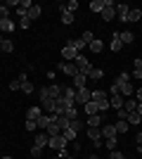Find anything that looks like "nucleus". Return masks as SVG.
Returning a JSON list of instances; mask_svg holds the SVG:
<instances>
[{"mask_svg":"<svg viewBox=\"0 0 142 159\" xmlns=\"http://www.w3.org/2000/svg\"><path fill=\"white\" fill-rule=\"evenodd\" d=\"M116 17V2L111 0H104V10H102V19L104 21H111Z\"/></svg>","mask_w":142,"mask_h":159,"instance_id":"f257e3e1","label":"nucleus"},{"mask_svg":"<svg viewBox=\"0 0 142 159\" xmlns=\"http://www.w3.org/2000/svg\"><path fill=\"white\" fill-rule=\"evenodd\" d=\"M50 116H52V124L59 128V131H67L69 128V119L64 116V114H50Z\"/></svg>","mask_w":142,"mask_h":159,"instance_id":"f03ea898","label":"nucleus"},{"mask_svg":"<svg viewBox=\"0 0 142 159\" xmlns=\"http://www.w3.org/2000/svg\"><path fill=\"white\" fill-rule=\"evenodd\" d=\"M47 147H52V150H62V147H67V140H64V135H52V138L47 140Z\"/></svg>","mask_w":142,"mask_h":159,"instance_id":"7ed1b4c3","label":"nucleus"},{"mask_svg":"<svg viewBox=\"0 0 142 159\" xmlns=\"http://www.w3.org/2000/svg\"><path fill=\"white\" fill-rule=\"evenodd\" d=\"M118 93H121V98L126 100V98H133L135 95V88H133V83H118Z\"/></svg>","mask_w":142,"mask_h":159,"instance_id":"20e7f679","label":"nucleus"},{"mask_svg":"<svg viewBox=\"0 0 142 159\" xmlns=\"http://www.w3.org/2000/svg\"><path fill=\"white\" fill-rule=\"evenodd\" d=\"M59 71L74 79L76 74H78V69H76V64H74V62H62V64H59Z\"/></svg>","mask_w":142,"mask_h":159,"instance_id":"39448f33","label":"nucleus"},{"mask_svg":"<svg viewBox=\"0 0 142 159\" xmlns=\"http://www.w3.org/2000/svg\"><path fill=\"white\" fill-rule=\"evenodd\" d=\"M62 57H64V62H74L76 57H78V52H76L74 48H71V45L67 43V45L62 48Z\"/></svg>","mask_w":142,"mask_h":159,"instance_id":"423d86ee","label":"nucleus"},{"mask_svg":"<svg viewBox=\"0 0 142 159\" xmlns=\"http://www.w3.org/2000/svg\"><path fill=\"white\" fill-rule=\"evenodd\" d=\"M90 100H93V90H88V88H81V90H78V95H76V102L85 105V102H90Z\"/></svg>","mask_w":142,"mask_h":159,"instance_id":"0eeeda50","label":"nucleus"},{"mask_svg":"<svg viewBox=\"0 0 142 159\" xmlns=\"http://www.w3.org/2000/svg\"><path fill=\"white\" fill-rule=\"evenodd\" d=\"M41 116H43V107H38V105L28 107V112H26V119H31V121H38Z\"/></svg>","mask_w":142,"mask_h":159,"instance_id":"6e6552de","label":"nucleus"},{"mask_svg":"<svg viewBox=\"0 0 142 159\" xmlns=\"http://www.w3.org/2000/svg\"><path fill=\"white\" fill-rule=\"evenodd\" d=\"M100 131H102V138H104V140L116 138V135H118V133H116V126H114V124H107V126H102Z\"/></svg>","mask_w":142,"mask_h":159,"instance_id":"1a4fd4ad","label":"nucleus"},{"mask_svg":"<svg viewBox=\"0 0 142 159\" xmlns=\"http://www.w3.org/2000/svg\"><path fill=\"white\" fill-rule=\"evenodd\" d=\"M74 88H76V90L88 88V76H85V74H76V76H74Z\"/></svg>","mask_w":142,"mask_h":159,"instance_id":"9d476101","label":"nucleus"},{"mask_svg":"<svg viewBox=\"0 0 142 159\" xmlns=\"http://www.w3.org/2000/svg\"><path fill=\"white\" fill-rule=\"evenodd\" d=\"M47 140H50V135H47L45 131H41V133H36L33 145H38V147H47Z\"/></svg>","mask_w":142,"mask_h":159,"instance_id":"9b49d317","label":"nucleus"},{"mask_svg":"<svg viewBox=\"0 0 142 159\" xmlns=\"http://www.w3.org/2000/svg\"><path fill=\"white\" fill-rule=\"evenodd\" d=\"M76 95H78L76 88H64V90H62V98L69 100V102H74V105H76Z\"/></svg>","mask_w":142,"mask_h":159,"instance_id":"f8f14e48","label":"nucleus"},{"mask_svg":"<svg viewBox=\"0 0 142 159\" xmlns=\"http://www.w3.org/2000/svg\"><path fill=\"white\" fill-rule=\"evenodd\" d=\"M83 109H85V114H88V116L100 114V107H97V102H93V100H90V102H85V105H83Z\"/></svg>","mask_w":142,"mask_h":159,"instance_id":"ddd939ff","label":"nucleus"},{"mask_svg":"<svg viewBox=\"0 0 142 159\" xmlns=\"http://www.w3.org/2000/svg\"><path fill=\"white\" fill-rule=\"evenodd\" d=\"M123 109H126V112H135V109H137V100H133V98H126V100H123Z\"/></svg>","mask_w":142,"mask_h":159,"instance_id":"4468645a","label":"nucleus"},{"mask_svg":"<svg viewBox=\"0 0 142 159\" xmlns=\"http://www.w3.org/2000/svg\"><path fill=\"white\" fill-rule=\"evenodd\" d=\"M41 14H43V7H41V5H31V10H28V14H26V17H28L31 21H33V19H38Z\"/></svg>","mask_w":142,"mask_h":159,"instance_id":"2eb2a0df","label":"nucleus"},{"mask_svg":"<svg viewBox=\"0 0 142 159\" xmlns=\"http://www.w3.org/2000/svg\"><path fill=\"white\" fill-rule=\"evenodd\" d=\"M36 124H38V128H41V131H45V128L52 124V116H50V114H43V116L36 121Z\"/></svg>","mask_w":142,"mask_h":159,"instance_id":"dca6fc26","label":"nucleus"},{"mask_svg":"<svg viewBox=\"0 0 142 159\" xmlns=\"http://www.w3.org/2000/svg\"><path fill=\"white\" fill-rule=\"evenodd\" d=\"M64 116H67L69 121H74V119H78V109H76V105H69L67 109H64Z\"/></svg>","mask_w":142,"mask_h":159,"instance_id":"f3484780","label":"nucleus"},{"mask_svg":"<svg viewBox=\"0 0 142 159\" xmlns=\"http://www.w3.org/2000/svg\"><path fill=\"white\" fill-rule=\"evenodd\" d=\"M109 105L114 107V109H121V107H123V98H121V93L111 95V98H109Z\"/></svg>","mask_w":142,"mask_h":159,"instance_id":"a211bd4d","label":"nucleus"},{"mask_svg":"<svg viewBox=\"0 0 142 159\" xmlns=\"http://www.w3.org/2000/svg\"><path fill=\"white\" fill-rule=\"evenodd\" d=\"M0 31L12 33V31H14V21H12V19H0Z\"/></svg>","mask_w":142,"mask_h":159,"instance_id":"6ab92c4d","label":"nucleus"},{"mask_svg":"<svg viewBox=\"0 0 142 159\" xmlns=\"http://www.w3.org/2000/svg\"><path fill=\"white\" fill-rule=\"evenodd\" d=\"M140 19H142V10H140V7H130L128 21H140Z\"/></svg>","mask_w":142,"mask_h":159,"instance_id":"aec40b11","label":"nucleus"},{"mask_svg":"<svg viewBox=\"0 0 142 159\" xmlns=\"http://www.w3.org/2000/svg\"><path fill=\"white\" fill-rule=\"evenodd\" d=\"M121 48H123L121 38H118V33H114V38H111V45H109V50H111V52H118Z\"/></svg>","mask_w":142,"mask_h":159,"instance_id":"412c9836","label":"nucleus"},{"mask_svg":"<svg viewBox=\"0 0 142 159\" xmlns=\"http://www.w3.org/2000/svg\"><path fill=\"white\" fill-rule=\"evenodd\" d=\"M128 12H130V7H128V5H116V14H118L123 21H128Z\"/></svg>","mask_w":142,"mask_h":159,"instance_id":"4be33fe9","label":"nucleus"},{"mask_svg":"<svg viewBox=\"0 0 142 159\" xmlns=\"http://www.w3.org/2000/svg\"><path fill=\"white\" fill-rule=\"evenodd\" d=\"M102 76H104V71H102L100 66H93V69H90V74H88V79H90V81H100Z\"/></svg>","mask_w":142,"mask_h":159,"instance_id":"5701e85b","label":"nucleus"},{"mask_svg":"<svg viewBox=\"0 0 142 159\" xmlns=\"http://www.w3.org/2000/svg\"><path fill=\"white\" fill-rule=\"evenodd\" d=\"M100 124H102V116H100V114L88 116V128H100Z\"/></svg>","mask_w":142,"mask_h":159,"instance_id":"b1692460","label":"nucleus"},{"mask_svg":"<svg viewBox=\"0 0 142 159\" xmlns=\"http://www.w3.org/2000/svg\"><path fill=\"white\" fill-rule=\"evenodd\" d=\"M102 10H104V0H93V2H90V12L102 14Z\"/></svg>","mask_w":142,"mask_h":159,"instance_id":"393cba45","label":"nucleus"},{"mask_svg":"<svg viewBox=\"0 0 142 159\" xmlns=\"http://www.w3.org/2000/svg\"><path fill=\"white\" fill-rule=\"evenodd\" d=\"M118 38H121V43H123V45H130V43L135 40V36H133L130 31H123V33H118Z\"/></svg>","mask_w":142,"mask_h":159,"instance_id":"a878e982","label":"nucleus"},{"mask_svg":"<svg viewBox=\"0 0 142 159\" xmlns=\"http://www.w3.org/2000/svg\"><path fill=\"white\" fill-rule=\"evenodd\" d=\"M114 126H116V133H128V126H130V124H128L126 119H118Z\"/></svg>","mask_w":142,"mask_h":159,"instance_id":"bb28decb","label":"nucleus"},{"mask_svg":"<svg viewBox=\"0 0 142 159\" xmlns=\"http://www.w3.org/2000/svg\"><path fill=\"white\" fill-rule=\"evenodd\" d=\"M104 100H109V95L104 90H93V102H104Z\"/></svg>","mask_w":142,"mask_h":159,"instance_id":"cd10ccee","label":"nucleus"},{"mask_svg":"<svg viewBox=\"0 0 142 159\" xmlns=\"http://www.w3.org/2000/svg\"><path fill=\"white\" fill-rule=\"evenodd\" d=\"M88 138L93 140V143H97V140H102V131L100 128H88Z\"/></svg>","mask_w":142,"mask_h":159,"instance_id":"c85d7f7f","label":"nucleus"},{"mask_svg":"<svg viewBox=\"0 0 142 159\" xmlns=\"http://www.w3.org/2000/svg\"><path fill=\"white\" fill-rule=\"evenodd\" d=\"M74 19H76L74 12H69V10H64V12H62V24H67V26H69V24H74Z\"/></svg>","mask_w":142,"mask_h":159,"instance_id":"c756f323","label":"nucleus"},{"mask_svg":"<svg viewBox=\"0 0 142 159\" xmlns=\"http://www.w3.org/2000/svg\"><path fill=\"white\" fill-rule=\"evenodd\" d=\"M69 45L74 48V50H76L78 55H81V50H83V48H88V45H85V43H83L81 38H76V40H69Z\"/></svg>","mask_w":142,"mask_h":159,"instance_id":"7c9ffc66","label":"nucleus"},{"mask_svg":"<svg viewBox=\"0 0 142 159\" xmlns=\"http://www.w3.org/2000/svg\"><path fill=\"white\" fill-rule=\"evenodd\" d=\"M88 48H90V52H102V50H104V43L95 38V40H93V43H90Z\"/></svg>","mask_w":142,"mask_h":159,"instance_id":"2f4dec72","label":"nucleus"},{"mask_svg":"<svg viewBox=\"0 0 142 159\" xmlns=\"http://www.w3.org/2000/svg\"><path fill=\"white\" fill-rule=\"evenodd\" d=\"M47 88H50V95H52L54 100H57V98H62V90H64V88H62V86H57V83H52V86H47Z\"/></svg>","mask_w":142,"mask_h":159,"instance_id":"473e14b6","label":"nucleus"},{"mask_svg":"<svg viewBox=\"0 0 142 159\" xmlns=\"http://www.w3.org/2000/svg\"><path fill=\"white\" fill-rule=\"evenodd\" d=\"M128 124H133V126H137V124H142V116L137 112H130L128 114Z\"/></svg>","mask_w":142,"mask_h":159,"instance_id":"72a5a7b5","label":"nucleus"},{"mask_svg":"<svg viewBox=\"0 0 142 159\" xmlns=\"http://www.w3.org/2000/svg\"><path fill=\"white\" fill-rule=\"evenodd\" d=\"M81 40H83V43H85V45H90V43H93V40H95V36H93V31H83V36H81Z\"/></svg>","mask_w":142,"mask_h":159,"instance_id":"f704fd0d","label":"nucleus"},{"mask_svg":"<svg viewBox=\"0 0 142 159\" xmlns=\"http://www.w3.org/2000/svg\"><path fill=\"white\" fill-rule=\"evenodd\" d=\"M62 135H64V140L69 143V140H76V135H78V133L71 131V128H67V131H62Z\"/></svg>","mask_w":142,"mask_h":159,"instance_id":"c9c22d12","label":"nucleus"},{"mask_svg":"<svg viewBox=\"0 0 142 159\" xmlns=\"http://www.w3.org/2000/svg\"><path fill=\"white\" fill-rule=\"evenodd\" d=\"M69 128H71V131H76V133H78V131H81V128H83V121H78V119L69 121Z\"/></svg>","mask_w":142,"mask_h":159,"instance_id":"e433bc0d","label":"nucleus"},{"mask_svg":"<svg viewBox=\"0 0 142 159\" xmlns=\"http://www.w3.org/2000/svg\"><path fill=\"white\" fill-rule=\"evenodd\" d=\"M45 133H47V135H50V138H52V135H59L62 131H59V128H57V126H54V124H50V126L45 128Z\"/></svg>","mask_w":142,"mask_h":159,"instance_id":"4c0bfd02","label":"nucleus"},{"mask_svg":"<svg viewBox=\"0 0 142 159\" xmlns=\"http://www.w3.org/2000/svg\"><path fill=\"white\" fill-rule=\"evenodd\" d=\"M0 48H2V52H12L14 43H12V40H2V45H0Z\"/></svg>","mask_w":142,"mask_h":159,"instance_id":"58836bf2","label":"nucleus"},{"mask_svg":"<svg viewBox=\"0 0 142 159\" xmlns=\"http://www.w3.org/2000/svg\"><path fill=\"white\" fill-rule=\"evenodd\" d=\"M41 154H43V147H38V145L31 147V157L33 159H41Z\"/></svg>","mask_w":142,"mask_h":159,"instance_id":"ea45409f","label":"nucleus"},{"mask_svg":"<svg viewBox=\"0 0 142 159\" xmlns=\"http://www.w3.org/2000/svg\"><path fill=\"white\" fill-rule=\"evenodd\" d=\"M0 19H10V7L0 5Z\"/></svg>","mask_w":142,"mask_h":159,"instance_id":"a19ab883","label":"nucleus"},{"mask_svg":"<svg viewBox=\"0 0 142 159\" xmlns=\"http://www.w3.org/2000/svg\"><path fill=\"white\" fill-rule=\"evenodd\" d=\"M116 143H118L116 138H109V140H104V145H107V150H109V152H111V150H116Z\"/></svg>","mask_w":142,"mask_h":159,"instance_id":"79ce46f5","label":"nucleus"},{"mask_svg":"<svg viewBox=\"0 0 142 159\" xmlns=\"http://www.w3.org/2000/svg\"><path fill=\"white\" fill-rule=\"evenodd\" d=\"M128 81H130V76L123 71V74H118V79H116V86H118V83H128Z\"/></svg>","mask_w":142,"mask_h":159,"instance_id":"37998d69","label":"nucleus"},{"mask_svg":"<svg viewBox=\"0 0 142 159\" xmlns=\"http://www.w3.org/2000/svg\"><path fill=\"white\" fill-rule=\"evenodd\" d=\"M21 90H24L26 95H31V93H33V83H28V81H26V83H21Z\"/></svg>","mask_w":142,"mask_h":159,"instance_id":"c03bdc74","label":"nucleus"},{"mask_svg":"<svg viewBox=\"0 0 142 159\" xmlns=\"http://www.w3.org/2000/svg\"><path fill=\"white\" fill-rule=\"evenodd\" d=\"M31 26V19H28V17H21L19 19V29H28Z\"/></svg>","mask_w":142,"mask_h":159,"instance_id":"a18cd8bd","label":"nucleus"},{"mask_svg":"<svg viewBox=\"0 0 142 159\" xmlns=\"http://www.w3.org/2000/svg\"><path fill=\"white\" fill-rule=\"evenodd\" d=\"M109 159H126V157H123V152H118V150H111V152H109Z\"/></svg>","mask_w":142,"mask_h":159,"instance_id":"49530a36","label":"nucleus"},{"mask_svg":"<svg viewBox=\"0 0 142 159\" xmlns=\"http://www.w3.org/2000/svg\"><path fill=\"white\" fill-rule=\"evenodd\" d=\"M26 131H36V128H38V124H36V121H31V119H26Z\"/></svg>","mask_w":142,"mask_h":159,"instance_id":"de8ad7c7","label":"nucleus"},{"mask_svg":"<svg viewBox=\"0 0 142 159\" xmlns=\"http://www.w3.org/2000/svg\"><path fill=\"white\" fill-rule=\"evenodd\" d=\"M67 10L69 12H76V10H78V0H71V2L67 5Z\"/></svg>","mask_w":142,"mask_h":159,"instance_id":"09e8293b","label":"nucleus"},{"mask_svg":"<svg viewBox=\"0 0 142 159\" xmlns=\"http://www.w3.org/2000/svg\"><path fill=\"white\" fill-rule=\"evenodd\" d=\"M10 90H21V81H19V79L12 81V83H10Z\"/></svg>","mask_w":142,"mask_h":159,"instance_id":"8fccbe9b","label":"nucleus"},{"mask_svg":"<svg viewBox=\"0 0 142 159\" xmlns=\"http://www.w3.org/2000/svg\"><path fill=\"white\" fill-rule=\"evenodd\" d=\"M97 107H100V112H107L111 105H109V100H104V102H97Z\"/></svg>","mask_w":142,"mask_h":159,"instance_id":"3c124183","label":"nucleus"},{"mask_svg":"<svg viewBox=\"0 0 142 159\" xmlns=\"http://www.w3.org/2000/svg\"><path fill=\"white\" fill-rule=\"evenodd\" d=\"M57 152H59L57 157H62V159H69V152H67V147H62V150H57Z\"/></svg>","mask_w":142,"mask_h":159,"instance_id":"603ef678","label":"nucleus"},{"mask_svg":"<svg viewBox=\"0 0 142 159\" xmlns=\"http://www.w3.org/2000/svg\"><path fill=\"white\" fill-rule=\"evenodd\" d=\"M133 79L142 81V69H133Z\"/></svg>","mask_w":142,"mask_h":159,"instance_id":"864d4df0","label":"nucleus"},{"mask_svg":"<svg viewBox=\"0 0 142 159\" xmlns=\"http://www.w3.org/2000/svg\"><path fill=\"white\" fill-rule=\"evenodd\" d=\"M116 112H118V119H128V112H126L123 107H121V109H116Z\"/></svg>","mask_w":142,"mask_h":159,"instance_id":"5fc2aeb1","label":"nucleus"},{"mask_svg":"<svg viewBox=\"0 0 142 159\" xmlns=\"http://www.w3.org/2000/svg\"><path fill=\"white\" fill-rule=\"evenodd\" d=\"M135 100H137V102H142V88H137V90H135Z\"/></svg>","mask_w":142,"mask_h":159,"instance_id":"6e6d98bb","label":"nucleus"},{"mask_svg":"<svg viewBox=\"0 0 142 159\" xmlns=\"http://www.w3.org/2000/svg\"><path fill=\"white\" fill-rule=\"evenodd\" d=\"M19 81H21V83H26V81H28V76H26V71H21V74H19Z\"/></svg>","mask_w":142,"mask_h":159,"instance_id":"4d7b16f0","label":"nucleus"},{"mask_svg":"<svg viewBox=\"0 0 142 159\" xmlns=\"http://www.w3.org/2000/svg\"><path fill=\"white\" fill-rule=\"evenodd\" d=\"M135 143H137V147H142V133H137V135H135Z\"/></svg>","mask_w":142,"mask_h":159,"instance_id":"13d9d810","label":"nucleus"},{"mask_svg":"<svg viewBox=\"0 0 142 159\" xmlns=\"http://www.w3.org/2000/svg\"><path fill=\"white\" fill-rule=\"evenodd\" d=\"M133 64H135V69H142V60H140V57H137V60L133 62Z\"/></svg>","mask_w":142,"mask_h":159,"instance_id":"bf43d9fd","label":"nucleus"},{"mask_svg":"<svg viewBox=\"0 0 142 159\" xmlns=\"http://www.w3.org/2000/svg\"><path fill=\"white\" fill-rule=\"evenodd\" d=\"M135 112H137V114L142 116V102H137V109H135Z\"/></svg>","mask_w":142,"mask_h":159,"instance_id":"052dcab7","label":"nucleus"},{"mask_svg":"<svg viewBox=\"0 0 142 159\" xmlns=\"http://www.w3.org/2000/svg\"><path fill=\"white\" fill-rule=\"evenodd\" d=\"M137 150H140V154H142V147H137Z\"/></svg>","mask_w":142,"mask_h":159,"instance_id":"680f3d73","label":"nucleus"},{"mask_svg":"<svg viewBox=\"0 0 142 159\" xmlns=\"http://www.w3.org/2000/svg\"><path fill=\"white\" fill-rule=\"evenodd\" d=\"M52 159H62V157H52Z\"/></svg>","mask_w":142,"mask_h":159,"instance_id":"e2e57ef3","label":"nucleus"},{"mask_svg":"<svg viewBox=\"0 0 142 159\" xmlns=\"http://www.w3.org/2000/svg\"><path fill=\"white\" fill-rule=\"evenodd\" d=\"M0 52H2V48H0Z\"/></svg>","mask_w":142,"mask_h":159,"instance_id":"0e129e2a","label":"nucleus"}]
</instances>
